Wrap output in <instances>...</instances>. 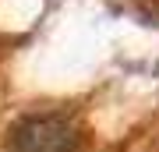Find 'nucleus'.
<instances>
[{
  "label": "nucleus",
  "instance_id": "nucleus-1",
  "mask_svg": "<svg viewBox=\"0 0 159 152\" xmlns=\"http://www.w3.org/2000/svg\"><path fill=\"white\" fill-rule=\"evenodd\" d=\"M11 138L18 152H71L78 135L60 113H32V117L18 120Z\"/></svg>",
  "mask_w": 159,
  "mask_h": 152
}]
</instances>
